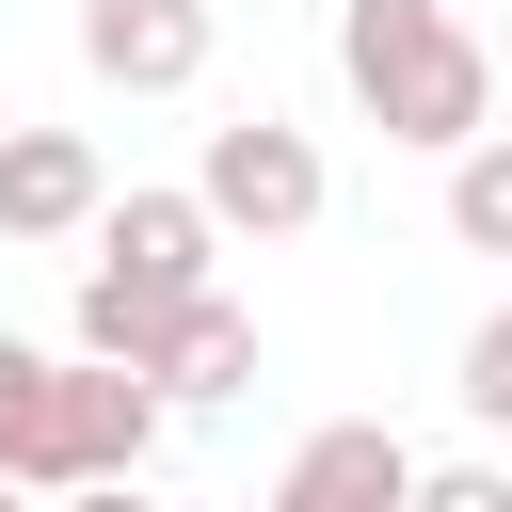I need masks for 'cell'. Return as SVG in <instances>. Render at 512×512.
<instances>
[{
    "label": "cell",
    "mask_w": 512,
    "mask_h": 512,
    "mask_svg": "<svg viewBox=\"0 0 512 512\" xmlns=\"http://www.w3.org/2000/svg\"><path fill=\"white\" fill-rule=\"evenodd\" d=\"M144 384H160V416H208V400H240V384H256V320L208 288V304H192V320L144 352Z\"/></svg>",
    "instance_id": "8"
},
{
    "label": "cell",
    "mask_w": 512,
    "mask_h": 512,
    "mask_svg": "<svg viewBox=\"0 0 512 512\" xmlns=\"http://www.w3.org/2000/svg\"><path fill=\"white\" fill-rule=\"evenodd\" d=\"M416 512H512V464H416Z\"/></svg>",
    "instance_id": "11"
},
{
    "label": "cell",
    "mask_w": 512,
    "mask_h": 512,
    "mask_svg": "<svg viewBox=\"0 0 512 512\" xmlns=\"http://www.w3.org/2000/svg\"><path fill=\"white\" fill-rule=\"evenodd\" d=\"M464 416H480V432H512V304L464 336Z\"/></svg>",
    "instance_id": "10"
},
{
    "label": "cell",
    "mask_w": 512,
    "mask_h": 512,
    "mask_svg": "<svg viewBox=\"0 0 512 512\" xmlns=\"http://www.w3.org/2000/svg\"><path fill=\"white\" fill-rule=\"evenodd\" d=\"M112 160L80 128H0V240H96Z\"/></svg>",
    "instance_id": "5"
},
{
    "label": "cell",
    "mask_w": 512,
    "mask_h": 512,
    "mask_svg": "<svg viewBox=\"0 0 512 512\" xmlns=\"http://www.w3.org/2000/svg\"><path fill=\"white\" fill-rule=\"evenodd\" d=\"M272 512H416V448H400L384 416H336V432H304V448H288Z\"/></svg>",
    "instance_id": "7"
},
{
    "label": "cell",
    "mask_w": 512,
    "mask_h": 512,
    "mask_svg": "<svg viewBox=\"0 0 512 512\" xmlns=\"http://www.w3.org/2000/svg\"><path fill=\"white\" fill-rule=\"evenodd\" d=\"M0 512H16V480H0Z\"/></svg>",
    "instance_id": "13"
},
{
    "label": "cell",
    "mask_w": 512,
    "mask_h": 512,
    "mask_svg": "<svg viewBox=\"0 0 512 512\" xmlns=\"http://www.w3.org/2000/svg\"><path fill=\"white\" fill-rule=\"evenodd\" d=\"M448 240H464V256H512V128L448 160Z\"/></svg>",
    "instance_id": "9"
},
{
    "label": "cell",
    "mask_w": 512,
    "mask_h": 512,
    "mask_svg": "<svg viewBox=\"0 0 512 512\" xmlns=\"http://www.w3.org/2000/svg\"><path fill=\"white\" fill-rule=\"evenodd\" d=\"M208 256H224V224H208L192 192L96 208V256H80V368H144V352L208 304Z\"/></svg>",
    "instance_id": "3"
},
{
    "label": "cell",
    "mask_w": 512,
    "mask_h": 512,
    "mask_svg": "<svg viewBox=\"0 0 512 512\" xmlns=\"http://www.w3.org/2000/svg\"><path fill=\"white\" fill-rule=\"evenodd\" d=\"M80 64L112 96H192L208 80V0H80Z\"/></svg>",
    "instance_id": "6"
},
{
    "label": "cell",
    "mask_w": 512,
    "mask_h": 512,
    "mask_svg": "<svg viewBox=\"0 0 512 512\" xmlns=\"http://www.w3.org/2000/svg\"><path fill=\"white\" fill-rule=\"evenodd\" d=\"M48 512H144V480H112V496H48Z\"/></svg>",
    "instance_id": "12"
},
{
    "label": "cell",
    "mask_w": 512,
    "mask_h": 512,
    "mask_svg": "<svg viewBox=\"0 0 512 512\" xmlns=\"http://www.w3.org/2000/svg\"><path fill=\"white\" fill-rule=\"evenodd\" d=\"M336 80L384 144H432V160L496 144V64L448 0H336Z\"/></svg>",
    "instance_id": "2"
},
{
    "label": "cell",
    "mask_w": 512,
    "mask_h": 512,
    "mask_svg": "<svg viewBox=\"0 0 512 512\" xmlns=\"http://www.w3.org/2000/svg\"><path fill=\"white\" fill-rule=\"evenodd\" d=\"M144 448H160L144 368H80V352L0 336V480L16 496H112V480H144Z\"/></svg>",
    "instance_id": "1"
},
{
    "label": "cell",
    "mask_w": 512,
    "mask_h": 512,
    "mask_svg": "<svg viewBox=\"0 0 512 512\" xmlns=\"http://www.w3.org/2000/svg\"><path fill=\"white\" fill-rule=\"evenodd\" d=\"M320 192H336V176H320V144H304L288 112H224L208 160H192V208H208L224 240H304Z\"/></svg>",
    "instance_id": "4"
}]
</instances>
